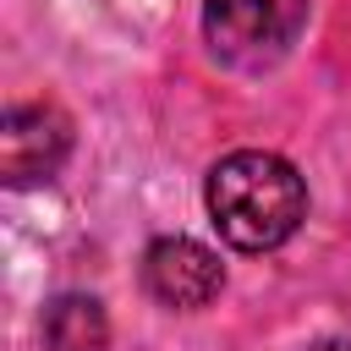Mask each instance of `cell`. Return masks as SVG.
I'll return each instance as SVG.
<instances>
[{"label":"cell","instance_id":"cell-3","mask_svg":"<svg viewBox=\"0 0 351 351\" xmlns=\"http://www.w3.org/2000/svg\"><path fill=\"white\" fill-rule=\"evenodd\" d=\"M203 38L214 60L236 71H263L285 49L280 0H203Z\"/></svg>","mask_w":351,"mask_h":351},{"label":"cell","instance_id":"cell-2","mask_svg":"<svg viewBox=\"0 0 351 351\" xmlns=\"http://www.w3.org/2000/svg\"><path fill=\"white\" fill-rule=\"evenodd\" d=\"M143 291L170 313H203L225 291V263L192 236H154L143 252Z\"/></svg>","mask_w":351,"mask_h":351},{"label":"cell","instance_id":"cell-5","mask_svg":"<svg viewBox=\"0 0 351 351\" xmlns=\"http://www.w3.org/2000/svg\"><path fill=\"white\" fill-rule=\"evenodd\" d=\"M38 346L44 351H104L110 346L104 302L99 296H82V291L55 296L44 307V318H38Z\"/></svg>","mask_w":351,"mask_h":351},{"label":"cell","instance_id":"cell-1","mask_svg":"<svg viewBox=\"0 0 351 351\" xmlns=\"http://www.w3.org/2000/svg\"><path fill=\"white\" fill-rule=\"evenodd\" d=\"M208 219L225 247L236 252H274L285 247L307 219V181L285 154L269 148H236L225 154L203 181Z\"/></svg>","mask_w":351,"mask_h":351},{"label":"cell","instance_id":"cell-6","mask_svg":"<svg viewBox=\"0 0 351 351\" xmlns=\"http://www.w3.org/2000/svg\"><path fill=\"white\" fill-rule=\"evenodd\" d=\"M302 351H351V340H313V346H302Z\"/></svg>","mask_w":351,"mask_h":351},{"label":"cell","instance_id":"cell-4","mask_svg":"<svg viewBox=\"0 0 351 351\" xmlns=\"http://www.w3.org/2000/svg\"><path fill=\"white\" fill-rule=\"evenodd\" d=\"M71 154V121L55 104H11L0 121V176L11 186L49 181Z\"/></svg>","mask_w":351,"mask_h":351}]
</instances>
